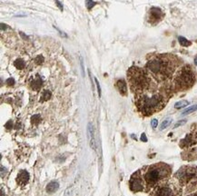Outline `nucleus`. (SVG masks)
<instances>
[{
	"label": "nucleus",
	"instance_id": "nucleus-1",
	"mask_svg": "<svg viewBox=\"0 0 197 196\" xmlns=\"http://www.w3.org/2000/svg\"><path fill=\"white\" fill-rule=\"evenodd\" d=\"M179 65L175 56L169 54L152 56L146 63V70L156 81L164 82L172 77Z\"/></svg>",
	"mask_w": 197,
	"mask_h": 196
},
{
	"label": "nucleus",
	"instance_id": "nucleus-2",
	"mask_svg": "<svg viewBox=\"0 0 197 196\" xmlns=\"http://www.w3.org/2000/svg\"><path fill=\"white\" fill-rule=\"evenodd\" d=\"M169 96L166 90H158L156 86L136 96V104L139 112L145 116L161 111L166 105Z\"/></svg>",
	"mask_w": 197,
	"mask_h": 196
},
{
	"label": "nucleus",
	"instance_id": "nucleus-3",
	"mask_svg": "<svg viewBox=\"0 0 197 196\" xmlns=\"http://www.w3.org/2000/svg\"><path fill=\"white\" fill-rule=\"evenodd\" d=\"M141 171L145 183L146 191L154 188L157 184L169 179L172 174L171 166L164 163L152 164L144 167Z\"/></svg>",
	"mask_w": 197,
	"mask_h": 196
},
{
	"label": "nucleus",
	"instance_id": "nucleus-4",
	"mask_svg": "<svg viewBox=\"0 0 197 196\" xmlns=\"http://www.w3.org/2000/svg\"><path fill=\"white\" fill-rule=\"evenodd\" d=\"M127 77L131 90L136 96L145 93L156 86L154 84L148 72L138 66H132L127 72Z\"/></svg>",
	"mask_w": 197,
	"mask_h": 196
},
{
	"label": "nucleus",
	"instance_id": "nucleus-5",
	"mask_svg": "<svg viewBox=\"0 0 197 196\" xmlns=\"http://www.w3.org/2000/svg\"><path fill=\"white\" fill-rule=\"evenodd\" d=\"M179 185L185 193L197 190V167L183 166L174 175Z\"/></svg>",
	"mask_w": 197,
	"mask_h": 196
},
{
	"label": "nucleus",
	"instance_id": "nucleus-6",
	"mask_svg": "<svg viewBox=\"0 0 197 196\" xmlns=\"http://www.w3.org/2000/svg\"><path fill=\"white\" fill-rule=\"evenodd\" d=\"M195 82V75L190 66L181 68L174 78V86L177 91H184L191 88Z\"/></svg>",
	"mask_w": 197,
	"mask_h": 196
},
{
	"label": "nucleus",
	"instance_id": "nucleus-7",
	"mask_svg": "<svg viewBox=\"0 0 197 196\" xmlns=\"http://www.w3.org/2000/svg\"><path fill=\"white\" fill-rule=\"evenodd\" d=\"M181 193L182 188L174 178L172 180L167 179L157 184L149 196H178Z\"/></svg>",
	"mask_w": 197,
	"mask_h": 196
},
{
	"label": "nucleus",
	"instance_id": "nucleus-8",
	"mask_svg": "<svg viewBox=\"0 0 197 196\" xmlns=\"http://www.w3.org/2000/svg\"><path fill=\"white\" fill-rule=\"evenodd\" d=\"M129 186H130V189L135 193L143 192L146 190L145 183V180H144L143 174H142L141 170H138L132 175L129 181Z\"/></svg>",
	"mask_w": 197,
	"mask_h": 196
},
{
	"label": "nucleus",
	"instance_id": "nucleus-9",
	"mask_svg": "<svg viewBox=\"0 0 197 196\" xmlns=\"http://www.w3.org/2000/svg\"><path fill=\"white\" fill-rule=\"evenodd\" d=\"M196 144H197V127L195 126V129L194 131H192L190 134H188L181 141L180 146L182 148H187V147H192Z\"/></svg>",
	"mask_w": 197,
	"mask_h": 196
},
{
	"label": "nucleus",
	"instance_id": "nucleus-10",
	"mask_svg": "<svg viewBox=\"0 0 197 196\" xmlns=\"http://www.w3.org/2000/svg\"><path fill=\"white\" fill-rule=\"evenodd\" d=\"M163 17V11L158 7H152L148 14V20L151 24H156Z\"/></svg>",
	"mask_w": 197,
	"mask_h": 196
},
{
	"label": "nucleus",
	"instance_id": "nucleus-11",
	"mask_svg": "<svg viewBox=\"0 0 197 196\" xmlns=\"http://www.w3.org/2000/svg\"><path fill=\"white\" fill-rule=\"evenodd\" d=\"M87 135H88V139H89V144L90 147L94 150H96V137H94V129L91 123H88L87 125Z\"/></svg>",
	"mask_w": 197,
	"mask_h": 196
},
{
	"label": "nucleus",
	"instance_id": "nucleus-12",
	"mask_svg": "<svg viewBox=\"0 0 197 196\" xmlns=\"http://www.w3.org/2000/svg\"><path fill=\"white\" fill-rule=\"evenodd\" d=\"M115 86L122 96H126L127 95V85H126V83H125V81L124 79L117 80Z\"/></svg>",
	"mask_w": 197,
	"mask_h": 196
},
{
	"label": "nucleus",
	"instance_id": "nucleus-13",
	"mask_svg": "<svg viewBox=\"0 0 197 196\" xmlns=\"http://www.w3.org/2000/svg\"><path fill=\"white\" fill-rule=\"evenodd\" d=\"M17 181L20 184H26V183H27V182L29 181V174H28V172H27L26 170L20 171L18 175H17Z\"/></svg>",
	"mask_w": 197,
	"mask_h": 196
},
{
	"label": "nucleus",
	"instance_id": "nucleus-14",
	"mask_svg": "<svg viewBox=\"0 0 197 196\" xmlns=\"http://www.w3.org/2000/svg\"><path fill=\"white\" fill-rule=\"evenodd\" d=\"M59 189V183L57 181L50 182L46 186V192L48 193H54Z\"/></svg>",
	"mask_w": 197,
	"mask_h": 196
},
{
	"label": "nucleus",
	"instance_id": "nucleus-15",
	"mask_svg": "<svg viewBox=\"0 0 197 196\" xmlns=\"http://www.w3.org/2000/svg\"><path fill=\"white\" fill-rule=\"evenodd\" d=\"M41 86H42V80H41V78L38 76L36 78V79L33 80L32 83H31V87L35 90H39L41 88Z\"/></svg>",
	"mask_w": 197,
	"mask_h": 196
},
{
	"label": "nucleus",
	"instance_id": "nucleus-16",
	"mask_svg": "<svg viewBox=\"0 0 197 196\" xmlns=\"http://www.w3.org/2000/svg\"><path fill=\"white\" fill-rule=\"evenodd\" d=\"M14 66L17 67V69H24V68H25V66H26V63L23 59L18 58V59H17L14 62Z\"/></svg>",
	"mask_w": 197,
	"mask_h": 196
},
{
	"label": "nucleus",
	"instance_id": "nucleus-17",
	"mask_svg": "<svg viewBox=\"0 0 197 196\" xmlns=\"http://www.w3.org/2000/svg\"><path fill=\"white\" fill-rule=\"evenodd\" d=\"M172 122H173V119H172V118H166L165 120H163V121L162 122L161 125H160V130L163 131V130H164V129H166V128L169 126V125L172 123Z\"/></svg>",
	"mask_w": 197,
	"mask_h": 196
},
{
	"label": "nucleus",
	"instance_id": "nucleus-18",
	"mask_svg": "<svg viewBox=\"0 0 197 196\" xmlns=\"http://www.w3.org/2000/svg\"><path fill=\"white\" fill-rule=\"evenodd\" d=\"M51 98V92L50 91H48V90H45L43 93H42V95H41V101L42 102H45V101H47V100H49Z\"/></svg>",
	"mask_w": 197,
	"mask_h": 196
},
{
	"label": "nucleus",
	"instance_id": "nucleus-19",
	"mask_svg": "<svg viewBox=\"0 0 197 196\" xmlns=\"http://www.w3.org/2000/svg\"><path fill=\"white\" fill-rule=\"evenodd\" d=\"M178 40H179L180 45H183V46H189V45H191V44H192L190 41L187 40V39L185 37H184V36H179Z\"/></svg>",
	"mask_w": 197,
	"mask_h": 196
},
{
	"label": "nucleus",
	"instance_id": "nucleus-20",
	"mask_svg": "<svg viewBox=\"0 0 197 196\" xmlns=\"http://www.w3.org/2000/svg\"><path fill=\"white\" fill-rule=\"evenodd\" d=\"M196 110H197V105H192V106H190V107L186 108L185 110L182 113V114H183V115L189 114H191V113H193V112H194V111H196Z\"/></svg>",
	"mask_w": 197,
	"mask_h": 196
},
{
	"label": "nucleus",
	"instance_id": "nucleus-21",
	"mask_svg": "<svg viewBox=\"0 0 197 196\" xmlns=\"http://www.w3.org/2000/svg\"><path fill=\"white\" fill-rule=\"evenodd\" d=\"M189 105V102H187V101H180V102H177V103L175 105V107L176 108V109H181V108H184V107H185V106H187Z\"/></svg>",
	"mask_w": 197,
	"mask_h": 196
},
{
	"label": "nucleus",
	"instance_id": "nucleus-22",
	"mask_svg": "<svg viewBox=\"0 0 197 196\" xmlns=\"http://www.w3.org/2000/svg\"><path fill=\"white\" fill-rule=\"evenodd\" d=\"M40 121H41V117L39 114H35L34 116H32V118H31V122L34 124H38Z\"/></svg>",
	"mask_w": 197,
	"mask_h": 196
},
{
	"label": "nucleus",
	"instance_id": "nucleus-23",
	"mask_svg": "<svg viewBox=\"0 0 197 196\" xmlns=\"http://www.w3.org/2000/svg\"><path fill=\"white\" fill-rule=\"evenodd\" d=\"M85 6H86V7H87V9L90 10L92 7H94V6H96V2H94L93 0H86Z\"/></svg>",
	"mask_w": 197,
	"mask_h": 196
},
{
	"label": "nucleus",
	"instance_id": "nucleus-24",
	"mask_svg": "<svg viewBox=\"0 0 197 196\" xmlns=\"http://www.w3.org/2000/svg\"><path fill=\"white\" fill-rule=\"evenodd\" d=\"M35 61H36V64L40 65L41 63H43V62H44V57H43V56H38L36 58V60H35Z\"/></svg>",
	"mask_w": 197,
	"mask_h": 196
},
{
	"label": "nucleus",
	"instance_id": "nucleus-25",
	"mask_svg": "<svg viewBox=\"0 0 197 196\" xmlns=\"http://www.w3.org/2000/svg\"><path fill=\"white\" fill-rule=\"evenodd\" d=\"M72 193H73V189H72V188H67L64 196H72Z\"/></svg>",
	"mask_w": 197,
	"mask_h": 196
},
{
	"label": "nucleus",
	"instance_id": "nucleus-26",
	"mask_svg": "<svg viewBox=\"0 0 197 196\" xmlns=\"http://www.w3.org/2000/svg\"><path fill=\"white\" fill-rule=\"evenodd\" d=\"M185 123H186V120H181V121H179V122H177V123H175V125L174 126V128H177L178 126H181V125L184 124Z\"/></svg>",
	"mask_w": 197,
	"mask_h": 196
},
{
	"label": "nucleus",
	"instance_id": "nucleus-27",
	"mask_svg": "<svg viewBox=\"0 0 197 196\" xmlns=\"http://www.w3.org/2000/svg\"><path fill=\"white\" fill-rule=\"evenodd\" d=\"M94 82H96V85H97V90H98V95L99 96H101V88H100V84H99V82L96 78H94Z\"/></svg>",
	"mask_w": 197,
	"mask_h": 196
},
{
	"label": "nucleus",
	"instance_id": "nucleus-28",
	"mask_svg": "<svg viewBox=\"0 0 197 196\" xmlns=\"http://www.w3.org/2000/svg\"><path fill=\"white\" fill-rule=\"evenodd\" d=\"M157 124H158V121H157L156 119H153L152 122H151V125L153 128H156L157 127Z\"/></svg>",
	"mask_w": 197,
	"mask_h": 196
},
{
	"label": "nucleus",
	"instance_id": "nucleus-29",
	"mask_svg": "<svg viewBox=\"0 0 197 196\" xmlns=\"http://www.w3.org/2000/svg\"><path fill=\"white\" fill-rule=\"evenodd\" d=\"M15 84V80L13 78H8V79L6 80V84L7 85H13Z\"/></svg>",
	"mask_w": 197,
	"mask_h": 196
},
{
	"label": "nucleus",
	"instance_id": "nucleus-30",
	"mask_svg": "<svg viewBox=\"0 0 197 196\" xmlns=\"http://www.w3.org/2000/svg\"><path fill=\"white\" fill-rule=\"evenodd\" d=\"M56 3H57V6L59 7V9H60L61 11H63V9H64V8H63V6H62V4L58 1V0H56Z\"/></svg>",
	"mask_w": 197,
	"mask_h": 196
},
{
	"label": "nucleus",
	"instance_id": "nucleus-31",
	"mask_svg": "<svg viewBox=\"0 0 197 196\" xmlns=\"http://www.w3.org/2000/svg\"><path fill=\"white\" fill-rule=\"evenodd\" d=\"M141 140L143 141V142H147V138H146V136H145V134L142 135V136H141Z\"/></svg>",
	"mask_w": 197,
	"mask_h": 196
},
{
	"label": "nucleus",
	"instance_id": "nucleus-32",
	"mask_svg": "<svg viewBox=\"0 0 197 196\" xmlns=\"http://www.w3.org/2000/svg\"><path fill=\"white\" fill-rule=\"evenodd\" d=\"M194 64H195V66H197V56L194 58Z\"/></svg>",
	"mask_w": 197,
	"mask_h": 196
},
{
	"label": "nucleus",
	"instance_id": "nucleus-33",
	"mask_svg": "<svg viewBox=\"0 0 197 196\" xmlns=\"http://www.w3.org/2000/svg\"><path fill=\"white\" fill-rule=\"evenodd\" d=\"M188 196H197V193H193V194H191V195H188Z\"/></svg>",
	"mask_w": 197,
	"mask_h": 196
},
{
	"label": "nucleus",
	"instance_id": "nucleus-34",
	"mask_svg": "<svg viewBox=\"0 0 197 196\" xmlns=\"http://www.w3.org/2000/svg\"><path fill=\"white\" fill-rule=\"evenodd\" d=\"M196 127H197V125H196Z\"/></svg>",
	"mask_w": 197,
	"mask_h": 196
}]
</instances>
